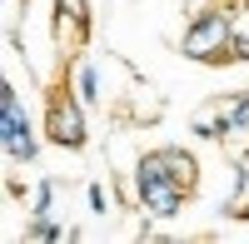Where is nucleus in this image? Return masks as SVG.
I'll return each instance as SVG.
<instances>
[{
    "label": "nucleus",
    "instance_id": "6e6552de",
    "mask_svg": "<svg viewBox=\"0 0 249 244\" xmlns=\"http://www.w3.org/2000/svg\"><path fill=\"white\" fill-rule=\"evenodd\" d=\"M25 234H30V239H40V244H65V239H70V229H65V225H55L50 214H30Z\"/></svg>",
    "mask_w": 249,
    "mask_h": 244
},
{
    "label": "nucleus",
    "instance_id": "f257e3e1",
    "mask_svg": "<svg viewBox=\"0 0 249 244\" xmlns=\"http://www.w3.org/2000/svg\"><path fill=\"white\" fill-rule=\"evenodd\" d=\"M179 55L195 65H234V10L230 5H204L179 35Z\"/></svg>",
    "mask_w": 249,
    "mask_h": 244
},
{
    "label": "nucleus",
    "instance_id": "7ed1b4c3",
    "mask_svg": "<svg viewBox=\"0 0 249 244\" xmlns=\"http://www.w3.org/2000/svg\"><path fill=\"white\" fill-rule=\"evenodd\" d=\"M85 100L75 95V85L65 75L55 80V90H50V110H45V139L50 145H60V150H85L90 145V125H85Z\"/></svg>",
    "mask_w": 249,
    "mask_h": 244
},
{
    "label": "nucleus",
    "instance_id": "9d476101",
    "mask_svg": "<svg viewBox=\"0 0 249 244\" xmlns=\"http://www.w3.org/2000/svg\"><path fill=\"white\" fill-rule=\"evenodd\" d=\"M55 194H60V174H45L35 185V199H30V214H55Z\"/></svg>",
    "mask_w": 249,
    "mask_h": 244
},
{
    "label": "nucleus",
    "instance_id": "39448f33",
    "mask_svg": "<svg viewBox=\"0 0 249 244\" xmlns=\"http://www.w3.org/2000/svg\"><path fill=\"white\" fill-rule=\"evenodd\" d=\"M55 40L85 45L90 40V0H55Z\"/></svg>",
    "mask_w": 249,
    "mask_h": 244
},
{
    "label": "nucleus",
    "instance_id": "423d86ee",
    "mask_svg": "<svg viewBox=\"0 0 249 244\" xmlns=\"http://www.w3.org/2000/svg\"><path fill=\"white\" fill-rule=\"evenodd\" d=\"M155 155L164 159V170H170V174H175V179H179V185L190 190V194L199 190V159H195L190 150H184V145H160Z\"/></svg>",
    "mask_w": 249,
    "mask_h": 244
},
{
    "label": "nucleus",
    "instance_id": "1a4fd4ad",
    "mask_svg": "<svg viewBox=\"0 0 249 244\" xmlns=\"http://www.w3.org/2000/svg\"><path fill=\"white\" fill-rule=\"evenodd\" d=\"M234 10V65H249V5H230Z\"/></svg>",
    "mask_w": 249,
    "mask_h": 244
},
{
    "label": "nucleus",
    "instance_id": "f03ea898",
    "mask_svg": "<svg viewBox=\"0 0 249 244\" xmlns=\"http://www.w3.org/2000/svg\"><path fill=\"white\" fill-rule=\"evenodd\" d=\"M135 199H140L144 214H155V219H175V214L184 209V199H190V190H184L179 179L164 170V159H160L155 150H144L140 165H135Z\"/></svg>",
    "mask_w": 249,
    "mask_h": 244
},
{
    "label": "nucleus",
    "instance_id": "20e7f679",
    "mask_svg": "<svg viewBox=\"0 0 249 244\" xmlns=\"http://www.w3.org/2000/svg\"><path fill=\"white\" fill-rule=\"evenodd\" d=\"M0 145H5L10 165H35V155H40L35 125H30L25 105H20V90L10 85V80L0 85Z\"/></svg>",
    "mask_w": 249,
    "mask_h": 244
},
{
    "label": "nucleus",
    "instance_id": "9b49d317",
    "mask_svg": "<svg viewBox=\"0 0 249 244\" xmlns=\"http://www.w3.org/2000/svg\"><path fill=\"white\" fill-rule=\"evenodd\" d=\"M85 205H90V214H110V194H105L100 179H90V185H85Z\"/></svg>",
    "mask_w": 249,
    "mask_h": 244
},
{
    "label": "nucleus",
    "instance_id": "0eeeda50",
    "mask_svg": "<svg viewBox=\"0 0 249 244\" xmlns=\"http://www.w3.org/2000/svg\"><path fill=\"white\" fill-rule=\"evenodd\" d=\"M75 95L85 100V105H100V70H95V60H75Z\"/></svg>",
    "mask_w": 249,
    "mask_h": 244
},
{
    "label": "nucleus",
    "instance_id": "f8f14e48",
    "mask_svg": "<svg viewBox=\"0 0 249 244\" xmlns=\"http://www.w3.org/2000/svg\"><path fill=\"white\" fill-rule=\"evenodd\" d=\"M20 10H30V0H20Z\"/></svg>",
    "mask_w": 249,
    "mask_h": 244
}]
</instances>
